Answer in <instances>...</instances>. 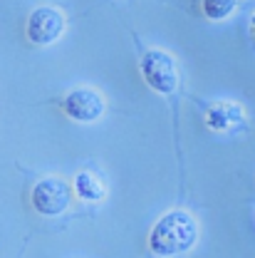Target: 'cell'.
Masks as SVG:
<instances>
[{
  "label": "cell",
  "mask_w": 255,
  "mask_h": 258,
  "mask_svg": "<svg viewBox=\"0 0 255 258\" xmlns=\"http://www.w3.org/2000/svg\"><path fill=\"white\" fill-rule=\"evenodd\" d=\"M141 75L156 95H174L179 90V67L176 60L163 50H149L141 57Z\"/></svg>",
  "instance_id": "7a4b0ae2"
},
{
  "label": "cell",
  "mask_w": 255,
  "mask_h": 258,
  "mask_svg": "<svg viewBox=\"0 0 255 258\" xmlns=\"http://www.w3.org/2000/svg\"><path fill=\"white\" fill-rule=\"evenodd\" d=\"M250 32H253V40H255V15H253V20H250Z\"/></svg>",
  "instance_id": "9c48e42d"
},
{
  "label": "cell",
  "mask_w": 255,
  "mask_h": 258,
  "mask_svg": "<svg viewBox=\"0 0 255 258\" xmlns=\"http://www.w3.org/2000/svg\"><path fill=\"white\" fill-rule=\"evenodd\" d=\"M72 194H74L72 184H67L64 179H57V176H47L37 181L32 189V209L42 216H60L69 209Z\"/></svg>",
  "instance_id": "3957f363"
},
{
  "label": "cell",
  "mask_w": 255,
  "mask_h": 258,
  "mask_svg": "<svg viewBox=\"0 0 255 258\" xmlns=\"http://www.w3.org/2000/svg\"><path fill=\"white\" fill-rule=\"evenodd\" d=\"M72 186H74V194H77L82 201H102L104 194H107L104 181H102L97 174H92V171L77 174L74 181H72Z\"/></svg>",
  "instance_id": "52a82bcc"
},
{
  "label": "cell",
  "mask_w": 255,
  "mask_h": 258,
  "mask_svg": "<svg viewBox=\"0 0 255 258\" xmlns=\"http://www.w3.org/2000/svg\"><path fill=\"white\" fill-rule=\"evenodd\" d=\"M62 109L72 122L92 124V122L104 117L107 104H104V97L99 95L97 90H92V87H77L69 95H64Z\"/></svg>",
  "instance_id": "277c9868"
},
{
  "label": "cell",
  "mask_w": 255,
  "mask_h": 258,
  "mask_svg": "<svg viewBox=\"0 0 255 258\" xmlns=\"http://www.w3.org/2000/svg\"><path fill=\"white\" fill-rule=\"evenodd\" d=\"M243 119H245V112L238 104H230V102L211 107L208 114H206V124L213 132H230V129L240 127Z\"/></svg>",
  "instance_id": "8992f818"
},
{
  "label": "cell",
  "mask_w": 255,
  "mask_h": 258,
  "mask_svg": "<svg viewBox=\"0 0 255 258\" xmlns=\"http://www.w3.org/2000/svg\"><path fill=\"white\" fill-rule=\"evenodd\" d=\"M196 241H198V224L189 211L163 214L149 233V248L163 258L191 251Z\"/></svg>",
  "instance_id": "6da1fadb"
},
{
  "label": "cell",
  "mask_w": 255,
  "mask_h": 258,
  "mask_svg": "<svg viewBox=\"0 0 255 258\" xmlns=\"http://www.w3.org/2000/svg\"><path fill=\"white\" fill-rule=\"evenodd\" d=\"M238 3L240 0H201V8L208 20H225L235 13Z\"/></svg>",
  "instance_id": "ba28073f"
},
{
  "label": "cell",
  "mask_w": 255,
  "mask_h": 258,
  "mask_svg": "<svg viewBox=\"0 0 255 258\" xmlns=\"http://www.w3.org/2000/svg\"><path fill=\"white\" fill-rule=\"evenodd\" d=\"M64 25L62 10L52 5L35 8L28 18V40L35 45H52L64 35Z\"/></svg>",
  "instance_id": "5b68a950"
}]
</instances>
